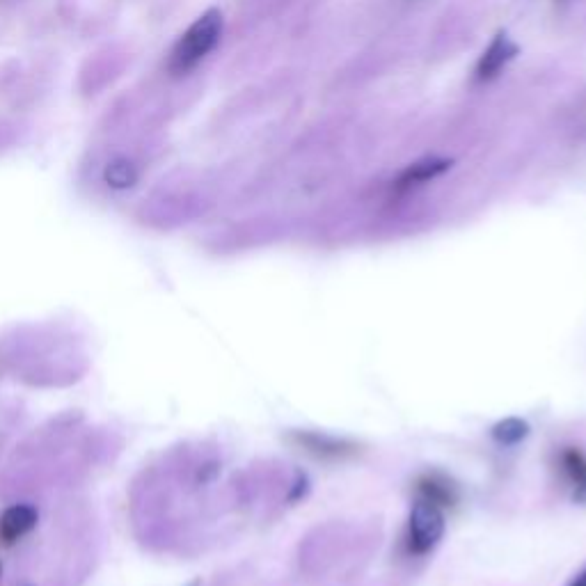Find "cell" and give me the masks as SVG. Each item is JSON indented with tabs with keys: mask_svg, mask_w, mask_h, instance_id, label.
<instances>
[{
	"mask_svg": "<svg viewBox=\"0 0 586 586\" xmlns=\"http://www.w3.org/2000/svg\"><path fill=\"white\" fill-rule=\"evenodd\" d=\"M220 33H223V14L218 10H209L207 14H202V17L186 30L177 46H174V51L170 55L172 74L181 76L193 69L197 62L218 44Z\"/></svg>",
	"mask_w": 586,
	"mask_h": 586,
	"instance_id": "obj_1",
	"label": "cell"
},
{
	"mask_svg": "<svg viewBox=\"0 0 586 586\" xmlns=\"http://www.w3.org/2000/svg\"><path fill=\"white\" fill-rule=\"evenodd\" d=\"M445 534V513L440 506L419 497L408 520V548L413 554L431 552Z\"/></svg>",
	"mask_w": 586,
	"mask_h": 586,
	"instance_id": "obj_2",
	"label": "cell"
},
{
	"mask_svg": "<svg viewBox=\"0 0 586 586\" xmlns=\"http://www.w3.org/2000/svg\"><path fill=\"white\" fill-rule=\"evenodd\" d=\"M516 55H518V46L513 44L504 33H500L493 39V44L488 46L486 53L481 55L477 71H474V78H477L479 83L493 81V78L500 76V71L509 65Z\"/></svg>",
	"mask_w": 586,
	"mask_h": 586,
	"instance_id": "obj_3",
	"label": "cell"
},
{
	"mask_svg": "<svg viewBox=\"0 0 586 586\" xmlns=\"http://www.w3.org/2000/svg\"><path fill=\"white\" fill-rule=\"evenodd\" d=\"M37 525V509L30 504H14L0 516V538L14 543L26 536Z\"/></svg>",
	"mask_w": 586,
	"mask_h": 586,
	"instance_id": "obj_4",
	"label": "cell"
},
{
	"mask_svg": "<svg viewBox=\"0 0 586 586\" xmlns=\"http://www.w3.org/2000/svg\"><path fill=\"white\" fill-rule=\"evenodd\" d=\"M293 440H296L305 451H310V454L319 458H346L358 451V447H355L353 442L337 440V438H330V435H319V433H298L293 435Z\"/></svg>",
	"mask_w": 586,
	"mask_h": 586,
	"instance_id": "obj_5",
	"label": "cell"
},
{
	"mask_svg": "<svg viewBox=\"0 0 586 586\" xmlns=\"http://www.w3.org/2000/svg\"><path fill=\"white\" fill-rule=\"evenodd\" d=\"M449 168L451 161H447V158H424V161H417L410 165L408 170L401 172L397 184H394V190H397V193H406L410 188L422 186L426 181L440 177V174H445Z\"/></svg>",
	"mask_w": 586,
	"mask_h": 586,
	"instance_id": "obj_6",
	"label": "cell"
},
{
	"mask_svg": "<svg viewBox=\"0 0 586 586\" xmlns=\"http://www.w3.org/2000/svg\"><path fill=\"white\" fill-rule=\"evenodd\" d=\"M561 472L573 490V500L586 504V454L575 447H568L559 456Z\"/></svg>",
	"mask_w": 586,
	"mask_h": 586,
	"instance_id": "obj_7",
	"label": "cell"
},
{
	"mask_svg": "<svg viewBox=\"0 0 586 586\" xmlns=\"http://www.w3.org/2000/svg\"><path fill=\"white\" fill-rule=\"evenodd\" d=\"M417 490H419V497H422V500L433 502L435 506H440V509H445V506H451L456 502L454 488H451L445 479L435 477V474H429V477L419 479Z\"/></svg>",
	"mask_w": 586,
	"mask_h": 586,
	"instance_id": "obj_8",
	"label": "cell"
},
{
	"mask_svg": "<svg viewBox=\"0 0 586 586\" xmlns=\"http://www.w3.org/2000/svg\"><path fill=\"white\" fill-rule=\"evenodd\" d=\"M527 433H529V426L522 422V419L509 417L504 419V422L495 424L493 438L497 442H502V445H516V442H520L522 438H527Z\"/></svg>",
	"mask_w": 586,
	"mask_h": 586,
	"instance_id": "obj_9",
	"label": "cell"
},
{
	"mask_svg": "<svg viewBox=\"0 0 586 586\" xmlns=\"http://www.w3.org/2000/svg\"><path fill=\"white\" fill-rule=\"evenodd\" d=\"M106 181L113 188H129L136 181V170L129 161H115L108 165L106 170Z\"/></svg>",
	"mask_w": 586,
	"mask_h": 586,
	"instance_id": "obj_10",
	"label": "cell"
},
{
	"mask_svg": "<svg viewBox=\"0 0 586 586\" xmlns=\"http://www.w3.org/2000/svg\"><path fill=\"white\" fill-rule=\"evenodd\" d=\"M570 586H586V568L582 570V573H580V575H577V577H575V580H573V582H570Z\"/></svg>",
	"mask_w": 586,
	"mask_h": 586,
	"instance_id": "obj_11",
	"label": "cell"
},
{
	"mask_svg": "<svg viewBox=\"0 0 586 586\" xmlns=\"http://www.w3.org/2000/svg\"><path fill=\"white\" fill-rule=\"evenodd\" d=\"M0 570H3V568H0Z\"/></svg>",
	"mask_w": 586,
	"mask_h": 586,
	"instance_id": "obj_12",
	"label": "cell"
}]
</instances>
